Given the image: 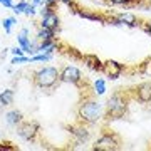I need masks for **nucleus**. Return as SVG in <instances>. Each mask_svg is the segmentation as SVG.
I'll return each instance as SVG.
<instances>
[{
    "mask_svg": "<svg viewBox=\"0 0 151 151\" xmlns=\"http://www.w3.org/2000/svg\"><path fill=\"white\" fill-rule=\"evenodd\" d=\"M77 118L87 126L97 124L106 118V106L99 103L96 97H84L77 108Z\"/></svg>",
    "mask_w": 151,
    "mask_h": 151,
    "instance_id": "obj_1",
    "label": "nucleus"
},
{
    "mask_svg": "<svg viewBox=\"0 0 151 151\" xmlns=\"http://www.w3.org/2000/svg\"><path fill=\"white\" fill-rule=\"evenodd\" d=\"M32 82L39 89H54L60 82V70L54 65H44L39 67L32 76Z\"/></svg>",
    "mask_w": 151,
    "mask_h": 151,
    "instance_id": "obj_2",
    "label": "nucleus"
},
{
    "mask_svg": "<svg viewBox=\"0 0 151 151\" xmlns=\"http://www.w3.org/2000/svg\"><path fill=\"white\" fill-rule=\"evenodd\" d=\"M104 106H106V119H121L128 113L129 101L123 92H114Z\"/></svg>",
    "mask_w": 151,
    "mask_h": 151,
    "instance_id": "obj_3",
    "label": "nucleus"
},
{
    "mask_svg": "<svg viewBox=\"0 0 151 151\" xmlns=\"http://www.w3.org/2000/svg\"><path fill=\"white\" fill-rule=\"evenodd\" d=\"M39 15H40V27H47L54 32H59L60 29V17L57 15L55 9H50V7L42 5L40 10H39Z\"/></svg>",
    "mask_w": 151,
    "mask_h": 151,
    "instance_id": "obj_4",
    "label": "nucleus"
},
{
    "mask_svg": "<svg viewBox=\"0 0 151 151\" xmlns=\"http://www.w3.org/2000/svg\"><path fill=\"white\" fill-rule=\"evenodd\" d=\"M39 133H40V126L35 121H25L24 119L17 126V134H19V138L24 141H27V143H34V141L37 139Z\"/></svg>",
    "mask_w": 151,
    "mask_h": 151,
    "instance_id": "obj_5",
    "label": "nucleus"
},
{
    "mask_svg": "<svg viewBox=\"0 0 151 151\" xmlns=\"http://www.w3.org/2000/svg\"><path fill=\"white\" fill-rule=\"evenodd\" d=\"M94 151H116L119 150V138L114 133H103L99 136L94 145H92Z\"/></svg>",
    "mask_w": 151,
    "mask_h": 151,
    "instance_id": "obj_6",
    "label": "nucleus"
},
{
    "mask_svg": "<svg viewBox=\"0 0 151 151\" xmlns=\"http://www.w3.org/2000/svg\"><path fill=\"white\" fill-rule=\"evenodd\" d=\"M60 82L64 84H72V86H79L82 82V72L79 67L76 65H64L60 69Z\"/></svg>",
    "mask_w": 151,
    "mask_h": 151,
    "instance_id": "obj_7",
    "label": "nucleus"
},
{
    "mask_svg": "<svg viewBox=\"0 0 151 151\" xmlns=\"http://www.w3.org/2000/svg\"><path fill=\"white\" fill-rule=\"evenodd\" d=\"M17 45H20L27 55L37 54V44H34L30 40V30L27 27H24L20 32L17 34Z\"/></svg>",
    "mask_w": 151,
    "mask_h": 151,
    "instance_id": "obj_8",
    "label": "nucleus"
},
{
    "mask_svg": "<svg viewBox=\"0 0 151 151\" xmlns=\"http://www.w3.org/2000/svg\"><path fill=\"white\" fill-rule=\"evenodd\" d=\"M70 134L74 138L76 145H86L87 141L91 139V131L87 129V124H84V123H81L79 126L70 128Z\"/></svg>",
    "mask_w": 151,
    "mask_h": 151,
    "instance_id": "obj_9",
    "label": "nucleus"
},
{
    "mask_svg": "<svg viewBox=\"0 0 151 151\" xmlns=\"http://www.w3.org/2000/svg\"><path fill=\"white\" fill-rule=\"evenodd\" d=\"M134 97L136 101L141 104L151 103V81H145L141 84H138L134 89Z\"/></svg>",
    "mask_w": 151,
    "mask_h": 151,
    "instance_id": "obj_10",
    "label": "nucleus"
},
{
    "mask_svg": "<svg viewBox=\"0 0 151 151\" xmlns=\"http://www.w3.org/2000/svg\"><path fill=\"white\" fill-rule=\"evenodd\" d=\"M124 70V65L119 64L118 60H106L104 62V74L108 76V79H111V81H116V79H119L121 77V74H123Z\"/></svg>",
    "mask_w": 151,
    "mask_h": 151,
    "instance_id": "obj_11",
    "label": "nucleus"
},
{
    "mask_svg": "<svg viewBox=\"0 0 151 151\" xmlns=\"http://www.w3.org/2000/svg\"><path fill=\"white\" fill-rule=\"evenodd\" d=\"M82 60H84V64H86L91 70H94V72H103L104 70V62L99 59L97 55L86 54V55H82Z\"/></svg>",
    "mask_w": 151,
    "mask_h": 151,
    "instance_id": "obj_12",
    "label": "nucleus"
},
{
    "mask_svg": "<svg viewBox=\"0 0 151 151\" xmlns=\"http://www.w3.org/2000/svg\"><path fill=\"white\" fill-rule=\"evenodd\" d=\"M22 121H24V114H22V111H19V109H10V111H7V113H5V123H7V126H10V128H17Z\"/></svg>",
    "mask_w": 151,
    "mask_h": 151,
    "instance_id": "obj_13",
    "label": "nucleus"
},
{
    "mask_svg": "<svg viewBox=\"0 0 151 151\" xmlns=\"http://www.w3.org/2000/svg\"><path fill=\"white\" fill-rule=\"evenodd\" d=\"M119 20L123 22V27H138L139 25V20H138V17L133 14V12H121V14H116Z\"/></svg>",
    "mask_w": 151,
    "mask_h": 151,
    "instance_id": "obj_14",
    "label": "nucleus"
},
{
    "mask_svg": "<svg viewBox=\"0 0 151 151\" xmlns=\"http://www.w3.org/2000/svg\"><path fill=\"white\" fill-rule=\"evenodd\" d=\"M76 15H79L81 19H87V20H92V22H99V24H106V19L99 14H91V12H86V10H81V9H76L74 10Z\"/></svg>",
    "mask_w": 151,
    "mask_h": 151,
    "instance_id": "obj_15",
    "label": "nucleus"
},
{
    "mask_svg": "<svg viewBox=\"0 0 151 151\" xmlns=\"http://www.w3.org/2000/svg\"><path fill=\"white\" fill-rule=\"evenodd\" d=\"M55 34L57 32H54V30H50L47 27H40L39 25V30L35 34V37H37L39 42H45V40H55Z\"/></svg>",
    "mask_w": 151,
    "mask_h": 151,
    "instance_id": "obj_16",
    "label": "nucleus"
},
{
    "mask_svg": "<svg viewBox=\"0 0 151 151\" xmlns=\"http://www.w3.org/2000/svg\"><path fill=\"white\" fill-rule=\"evenodd\" d=\"M14 97H15L14 89H4V91L0 92V106L7 108V106L14 104Z\"/></svg>",
    "mask_w": 151,
    "mask_h": 151,
    "instance_id": "obj_17",
    "label": "nucleus"
},
{
    "mask_svg": "<svg viewBox=\"0 0 151 151\" xmlns=\"http://www.w3.org/2000/svg\"><path fill=\"white\" fill-rule=\"evenodd\" d=\"M92 91H94V96H104L106 91H108V86H106V81L97 77L96 81L92 82Z\"/></svg>",
    "mask_w": 151,
    "mask_h": 151,
    "instance_id": "obj_18",
    "label": "nucleus"
},
{
    "mask_svg": "<svg viewBox=\"0 0 151 151\" xmlns=\"http://www.w3.org/2000/svg\"><path fill=\"white\" fill-rule=\"evenodd\" d=\"M54 59V54H44V52H37V54L30 55V64L32 62H50Z\"/></svg>",
    "mask_w": 151,
    "mask_h": 151,
    "instance_id": "obj_19",
    "label": "nucleus"
},
{
    "mask_svg": "<svg viewBox=\"0 0 151 151\" xmlns=\"http://www.w3.org/2000/svg\"><path fill=\"white\" fill-rule=\"evenodd\" d=\"M29 4H30V2H27V0H19L17 4H14V7H12L14 15H24V12H25Z\"/></svg>",
    "mask_w": 151,
    "mask_h": 151,
    "instance_id": "obj_20",
    "label": "nucleus"
},
{
    "mask_svg": "<svg viewBox=\"0 0 151 151\" xmlns=\"http://www.w3.org/2000/svg\"><path fill=\"white\" fill-rule=\"evenodd\" d=\"M15 24H17V19H15V17H5V19L2 20V27H4V32H5V34H10Z\"/></svg>",
    "mask_w": 151,
    "mask_h": 151,
    "instance_id": "obj_21",
    "label": "nucleus"
},
{
    "mask_svg": "<svg viewBox=\"0 0 151 151\" xmlns=\"http://www.w3.org/2000/svg\"><path fill=\"white\" fill-rule=\"evenodd\" d=\"M12 65H22V64H30V55H14L10 60Z\"/></svg>",
    "mask_w": 151,
    "mask_h": 151,
    "instance_id": "obj_22",
    "label": "nucleus"
},
{
    "mask_svg": "<svg viewBox=\"0 0 151 151\" xmlns=\"http://www.w3.org/2000/svg\"><path fill=\"white\" fill-rule=\"evenodd\" d=\"M37 9H39V7H37V5H34L32 2H30V4L27 5V9H25V12H24V15H25V17H34V15H35V14L39 12Z\"/></svg>",
    "mask_w": 151,
    "mask_h": 151,
    "instance_id": "obj_23",
    "label": "nucleus"
},
{
    "mask_svg": "<svg viewBox=\"0 0 151 151\" xmlns=\"http://www.w3.org/2000/svg\"><path fill=\"white\" fill-rule=\"evenodd\" d=\"M134 2H138V0H108V4H111V5H129Z\"/></svg>",
    "mask_w": 151,
    "mask_h": 151,
    "instance_id": "obj_24",
    "label": "nucleus"
},
{
    "mask_svg": "<svg viewBox=\"0 0 151 151\" xmlns=\"http://www.w3.org/2000/svg\"><path fill=\"white\" fill-rule=\"evenodd\" d=\"M0 150H17V146L14 145V143H10V141H0Z\"/></svg>",
    "mask_w": 151,
    "mask_h": 151,
    "instance_id": "obj_25",
    "label": "nucleus"
},
{
    "mask_svg": "<svg viewBox=\"0 0 151 151\" xmlns=\"http://www.w3.org/2000/svg\"><path fill=\"white\" fill-rule=\"evenodd\" d=\"M9 52H10L12 55H27L25 52H24V49H22L20 45H15V47L9 49Z\"/></svg>",
    "mask_w": 151,
    "mask_h": 151,
    "instance_id": "obj_26",
    "label": "nucleus"
},
{
    "mask_svg": "<svg viewBox=\"0 0 151 151\" xmlns=\"http://www.w3.org/2000/svg\"><path fill=\"white\" fill-rule=\"evenodd\" d=\"M57 4H59V0H45V4H44V5L50 7V9H55V7H57Z\"/></svg>",
    "mask_w": 151,
    "mask_h": 151,
    "instance_id": "obj_27",
    "label": "nucleus"
},
{
    "mask_svg": "<svg viewBox=\"0 0 151 151\" xmlns=\"http://www.w3.org/2000/svg\"><path fill=\"white\" fill-rule=\"evenodd\" d=\"M2 7L4 9H12L14 7V0H2Z\"/></svg>",
    "mask_w": 151,
    "mask_h": 151,
    "instance_id": "obj_28",
    "label": "nucleus"
},
{
    "mask_svg": "<svg viewBox=\"0 0 151 151\" xmlns=\"http://www.w3.org/2000/svg\"><path fill=\"white\" fill-rule=\"evenodd\" d=\"M143 30H145L146 34H150V35H151V22H148V24H145V25H143Z\"/></svg>",
    "mask_w": 151,
    "mask_h": 151,
    "instance_id": "obj_29",
    "label": "nucleus"
},
{
    "mask_svg": "<svg viewBox=\"0 0 151 151\" xmlns=\"http://www.w3.org/2000/svg\"><path fill=\"white\" fill-rule=\"evenodd\" d=\"M30 2H32L34 5H37V7H42L44 4H45V0H30Z\"/></svg>",
    "mask_w": 151,
    "mask_h": 151,
    "instance_id": "obj_30",
    "label": "nucleus"
},
{
    "mask_svg": "<svg viewBox=\"0 0 151 151\" xmlns=\"http://www.w3.org/2000/svg\"><path fill=\"white\" fill-rule=\"evenodd\" d=\"M59 2H62V4H65V5H69V7H74V10H76V5L72 0H59Z\"/></svg>",
    "mask_w": 151,
    "mask_h": 151,
    "instance_id": "obj_31",
    "label": "nucleus"
},
{
    "mask_svg": "<svg viewBox=\"0 0 151 151\" xmlns=\"http://www.w3.org/2000/svg\"><path fill=\"white\" fill-rule=\"evenodd\" d=\"M4 139H5V131L0 129V141H4Z\"/></svg>",
    "mask_w": 151,
    "mask_h": 151,
    "instance_id": "obj_32",
    "label": "nucleus"
},
{
    "mask_svg": "<svg viewBox=\"0 0 151 151\" xmlns=\"http://www.w3.org/2000/svg\"><path fill=\"white\" fill-rule=\"evenodd\" d=\"M0 5H2V0H0Z\"/></svg>",
    "mask_w": 151,
    "mask_h": 151,
    "instance_id": "obj_33",
    "label": "nucleus"
},
{
    "mask_svg": "<svg viewBox=\"0 0 151 151\" xmlns=\"http://www.w3.org/2000/svg\"><path fill=\"white\" fill-rule=\"evenodd\" d=\"M0 25H2V20H0Z\"/></svg>",
    "mask_w": 151,
    "mask_h": 151,
    "instance_id": "obj_34",
    "label": "nucleus"
}]
</instances>
